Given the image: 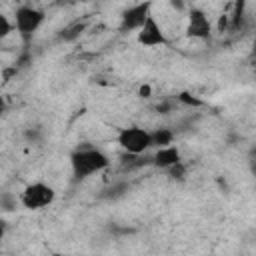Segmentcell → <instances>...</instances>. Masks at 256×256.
Instances as JSON below:
<instances>
[{
    "label": "cell",
    "mask_w": 256,
    "mask_h": 256,
    "mask_svg": "<svg viewBox=\"0 0 256 256\" xmlns=\"http://www.w3.org/2000/svg\"><path fill=\"white\" fill-rule=\"evenodd\" d=\"M56 198V192L52 186L44 184V182H32L28 184L22 194H20V202L24 208L28 210H40V208H46L54 202Z\"/></svg>",
    "instance_id": "obj_3"
},
{
    "label": "cell",
    "mask_w": 256,
    "mask_h": 256,
    "mask_svg": "<svg viewBox=\"0 0 256 256\" xmlns=\"http://www.w3.org/2000/svg\"><path fill=\"white\" fill-rule=\"evenodd\" d=\"M44 22V12L34 6H20L14 12V28L22 36H32Z\"/></svg>",
    "instance_id": "obj_4"
},
{
    "label": "cell",
    "mask_w": 256,
    "mask_h": 256,
    "mask_svg": "<svg viewBox=\"0 0 256 256\" xmlns=\"http://www.w3.org/2000/svg\"><path fill=\"white\" fill-rule=\"evenodd\" d=\"M12 28H14V22H10V20H8V16L0 14V36H2V38H4V36H8V34L12 32Z\"/></svg>",
    "instance_id": "obj_11"
},
{
    "label": "cell",
    "mask_w": 256,
    "mask_h": 256,
    "mask_svg": "<svg viewBox=\"0 0 256 256\" xmlns=\"http://www.w3.org/2000/svg\"><path fill=\"white\" fill-rule=\"evenodd\" d=\"M252 52H254V56H256V36H254V42H252Z\"/></svg>",
    "instance_id": "obj_12"
},
{
    "label": "cell",
    "mask_w": 256,
    "mask_h": 256,
    "mask_svg": "<svg viewBox=\"0 0 256 256\" xmlns=\"http://www.w3.org/2000/svg\"><path fill=\"white\" fill-rule=\"evenodd\" d=\"M172 138L174 134L166 128H158L156 132H152V146H158V148H166V146H172Z\"/></svg>",
    "instance_id": "obj_9"
},
{
    "label": "cell",
    "mask_w": 256,
    "mask_h": 256,
    "mask_svg": "<svg viewBox=\"0 0 256 256\" xmlns=\"http://www.w3.org/2000/svg\"><path fill=\"white\" fill-rule=\"evenodd\" d=\"M70 166H72L74 178L82 180V178H88L96 172L106 170L110 166V160L98 148H80V150L70 154Z\"/></svg>",
    "instance_id": "obj_1"
},
{
    "label": "cell",
    "mask_w": 256,
    "mask_h": 256,
    "mask_svg": "<svg viewBox=\"0 0 256 256\" xmlns=\"http://www.w3.org/2000/svg\"><path fill=\"white\" fill-rule=\"evenodd\" d=\"M136 40H138V44L148 46V48H152V46H164V44H166L164 30H162V26L158 24V20L154 18V14H150L148 20L144 22V26L138 30Z\"/></svg>",
    "instance_id": "obj_6"
},
{
    "label": "cell",
    "mask_w": 256,
    "mask_h": 256,
    "mask_svg": "<svg viewBox=\"0 0 256 256\" xmlns=\"http://www.w3.org/2000/svg\"><path fill=\"white\" fill-rule=\"evenodd\" d=\"M152 164L158 168H174L180 164V150L176 146L158 148V152L152 156Z\"/></svg>",
    "instance_id": "obj_8"
},
{
    "label": "cell",
    "mask_w": 256,
    "mask_h": 256,
    "mask_svg": "<svg viewBox=\"0 0 256 256\" xmlns=\"http://www.w3.org/2000/svg\"><path fill=\"white\" fill-rule=\"evenodd\" d=\"M210 34H212V22L206 16V12L200 8H192L188 12V20H186V36L204 40Z\"/></svg>",
    "instance_id": "obj_5"
},
{
    "label": "cell",
    "mask_w": 256,
    "mask_h": 256,
    "mask_svg": "<svg viewBox=\"0 0 256 256\" xmlns=\"http://www.w3.org/2000/svg\"><path fill=\"white\" fill-rule=\"evenodd\" d=\"M50 256H70V254H50Z\"/></svg>",
    "instance_id": "obj_13"
},
{
    "label": "cell",
    "mask_w": 256,
    "mask_h": 256,
    "mask_svg": "<svg viewBox=\"0 0 256 256\" xmlns=\"http://www.w3.org/2000/svg\"><path fill=\"white\" fill-rule=\"evenodd\" d=\"M152 4L150 2H142V4H136L132 8H128L124 14H122V22H120V30L122 32H130V30H140L144 26V22L148 20V16L152 14L150 12Z\"/></svg>",
    "instance_id": "obj_7"
},
{
    "label": "cell",
    "mask_w": 256,
    "mask_h": 256,
    "mask_svg": "<svg viewBox=\"0 0 256 256\" xmlns=\"http://www.w3.org/2000/svg\"><path fill=\"white\" fill-rule=\"evenodd\" d=\"M116 142L120 144V148L124 152L132 154V156H140L152 146V132H148L146 128H140V126H126L118 132Z\"/></svg>",
    "instance_id": "obj_2"
},
{
    "label": "cell",
    "mask_w": 256,
    "mask_h": 256,
    "mask_svg": "<svg viewBox=\"0 0 256 256\" xmlns=\"http://www.w3.org/2000/svg\"><path fill=\"white\" fill-rule=\"evenodd\" d=\"M242 14H244V2H236L234 4V14H232V28H236L242 22Z\"/></svg>",
    "instance_id": "obj_10"
}]
</instances>
